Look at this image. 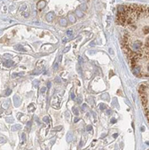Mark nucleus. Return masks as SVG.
I'll use <instances>...</instances> for the list:
<instances>
[{"instance_id":"1","label":"nucleus","mask_w":149,"mask_h":150,"mask_svg":"<svg viewBox=\"0 0 149 150\" xmlns=\"http://www.w3.org/2000/svg\"><path fill=\"white\" fill-rule=\"evenodd\" d=\"M116 23L121 33V46L131 64L149 59V6L138 4L120 6Z\"/></svg>"},{"instance_id":"2","label":"nucleus","mask_w":149,"mask_h":150,"mask_svg":"<svg viewBox=\"0 0 149 150\" xmlns=\"http://www.w3.org/2000/svg\"><path fill=\"white\" fill-rule=\"evenodd\" d=\"M139 93L145 116L149 121V82L141 85V86L139 87Z\"/></svg>"}]
</instances>
